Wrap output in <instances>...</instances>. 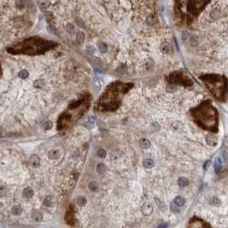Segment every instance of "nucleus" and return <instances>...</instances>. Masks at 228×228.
I'll return each instance as SVG.
<instances>
[{
  "label": "nucleus",
  "instance_id": "1",
  "mask_svg": "<svg viewBox=\"0 0 228 228\" xmlns=\"http://www.w3.org/2000/svg\"><path fill=\"white\" fill-rule=\"evenodd\" d=\"M195 120L203 128L216 131L217 125V111L210 104V102H204L192 111Z\"/></svg>",
  "mask_w": 228,
  "mask_h": 228
},
{
  "label": "nucleus",
  "instance_id": "2",
  "mask_svg": "<svg viewBox=\"0 0 228 228\" xmlns=\"http://www.w3.org/2000/svg\"><path fill=\"white\" fill-rule=\"evenodd\" d=\"M170 81L173 83L178 84H183V85H192V81L186 76H184L183 73L178 72L174 73L170 77Z\"/></svg>",
  "mask_w": 228,
  "mask_h": 228
},
{
  "label": "nucleus",
  "instance_id": "3",
  "mask_svg": "<svg viewBox=\"0 0 228 228\" xmlns=\"http://www.w3.org/2000/svg\"><path fill=\"white\" fill-rule=\"evenodd\" d=\"M190 228H210L206 223H204L203 220H192L190 224Z\"/></svg>",
  "mask_w": 228,
  "mask_h": 228
},
{
  "label": "nucleus",
  "instance_id": "4",
  "mask_svg": "<svg viewBox=\"0 0 228 228\" xmlns=\"http://www.w3.org/2000/svg\"><path fill=\"white\" fill-rule=\"evenodd\" d=\"M40 159H39V157L37 155H32L30 159H29V164L31 165V167L36 168L38 167L39 165H40Z\"/></svg>",
  "mask_w": 228,
  "mask_h": 228
},
{
  "label": "nucleus",
  "instance_id": "5",
  "mask_svg": "<svg viewBox=\"0 0 228 228\" xmlns=\"http://www.w3.org/2000/svg\"><path fill=\"white\" fill-rule=\"evenodd\" d=\"M142 212L143 213V214H145V215H149V214H152L153 212V208L150 204L148 203H146L142 206Z\"/></svg>",
  "mask_w": 228,
  "mask_h": 228
},
{
  "label": "nucleus",
  "instance_id": "6",
  "mask_svg": "<svg viewBox=\"0 0 228 228\" xmlns=\"http://www.w3.org/2000/svg\"><path fill=\"white\" fill-rule=\"evenodd\" d=\"M32 219L34 220V221L40 222V221H41L42 219H43V215H42V214L40 213V212L34 211V213H33V214H32Z\"/></svg>",
  "mask_w": 228,
  "mask_h": 228
},
{
  "label": "nucleus",
  "instance_id": "7",
  "mask_svg": "<svg viewBox=\"0 0 228 228\" xmlns=\"http://www.w3.org/2000/svg\"><path fill=\"white\" fill-rule=\"evenodd\" d=\"M206 142L208 144H209L211 146H215L217 144V141L214 136H213L212 135H208L206 136Z\"/></svg>",
  "mask_w": 228,
  "mask_h": 228
},
{
  "label": "nucleus",
  "instance_id": "8",
  "mask_svg": "<svg viewBox=\"0 0 228 228\" xmlns=\"http://www.w3.org/2000/svg\"><path fill=\"white\" fill-rule=\"evenodd\" d=\"M150 142L148 141V139L146 138H142L140 140V146L142 147V148H148L149 147H150Z\"/></svg>",
  "mask_w": 228,
  "mask_h": 228
},
{
  "label": "nucleus",
  "instance_id": "9",
  "mask_svg": "<svg viewBox=\"0 0 228 228\" xmlns=\"http://www.w3.org/2000/svg\"><path fill=\"white\" fill-rule=\"evenodd\" d=\"M23 196L24 197H26V198H30V197H32L33 196V195H34V191H33V190L31 188H29V187H28V188H26L25 190H23Z\"/></svg>",
  "mask_w": 228,
  "mask_h": 228
},
{
  "label": "nucleus",
  "instance_id": "10",
  "mask_svg": "<svg viewBox=\"0 0 228 228\" xmlns=\"http://www.w3.org/2000/svg\"><path fill=\"white\" fill-rule=\"evenodd\" d=\"M174 203L177 205V206H183L185 203V199L182 196H177L174 199Z\"/></svg>",
  "mask_w": 228,
  "mask_h": 228
},
{
  "label": "nucleus",
  "instance_id": "11",
  "mask_svg": "<svg viewBox=\"0 0 228 228\" xmlns=\"http://www.w3.org/2000/svg\"><path fill=\"white\" fill-rule=\"evenodd\" d=\"M221 169V160L218 157L215 159V160H214V170H215L216 172H220Z\"/></svg>",
  "mask_w": 228,
  "mask_h": 228
},
{
  "label": "nucleus",
  "instance_id": "12",
  "mask_svg": "<svg viewBox=\"0 0 228 228\" xmlns=\"http://www.w3.org/2000/svg\"><path fill=\"white\" fill-rule=\"evenodd\" d=\"M142 164L146 168H151V167H154V161H153L152 159H144L143 162H142Z\"/></svg>",
  "mask_w": 228,
  "mask_h": 228
},
{
  "label": "nucleus",
  "instance_id": "13",
  "mask_svg": "<svg viewBox=\"0 0 228 228\" xmlns=\"http://www.w3.org/2000/svg\"><path fill=\"white\" fill-rule=\"evenodd\" d=\"M94 87L96 91H99L101 89V83H100V81L99 78H94Z\"/></svg>",
  "mask_w": 228,
  "mask_h": 228
},
{
  "label": "nucleus",
  "instance_id": "14",
  "mask_svg": "<svg viewBox=\"0 0 228 228\" xmlns=\"http://www.w3.org/2000/svg\"><path fill=\"white\" fill-rule=\"evenodd\" d=\"M178 184L179 186L184 187V186H186V185L189 184V181H188V179L185 178H180L178 179Z\"/></svg>",
  "mask_w": 228,
  "mask_h": 228
},
{
  "label": "nucleus",
  "instance_id": "15",
  "mask_svg": "<svg viewBox=\"0 0 228 228\" xmlns=\"http://www.w3.org/2000/svg\"><path fill=\"white\" fill-rule=\"evenodd\" d=\"M76 203H77V204L79 205V206H81V207L84 206V205L87 203L86 197H84V196H79V197H78L77 199H76Z\"/></svg>",
  "mask_w": 228,
  "mask_h": 228
},
{
  "label": "nucleus",
  "instance_id": "16",
  "mask_svg": "<svg viewBox=\"0 0 228 228\" xmlns=\"http://www.w3.org/2000/svg\"><path fill=\"white\" fill-rule=\"evenodd\" d=\"M48 156L50 159H57L58 156V150H51V151L49 152Z\"/></svg>",
  "mask_w": 228,
  "mask_h": 228
},
{
  "label": "nucleus",
  "instance_id": "17",
  "mask_svg": "<svg viewBox=\"0 0 228 228\" xmlns=\"http://www.w3.org/2000/svg\"><path fill=\"white\" fill-rule=\"evenodd\" d=\"M12 214H15V215H18L22 213V208L19 206H14L12 208Z\"/></svg>",
  "mask_w": 228,
  "mask_h": 228
},
{
  "label": "nucleus",
  "instance_id": "18",
  "mask_svg": "<svg viewBox=\"0 0 228 228\" xmlns=\"http://www.w3.org/2000/svg\"><path fill=\"white\" fill-rule=\"evenodd\" d=\"M170 45L167 44V43H163L162 45H161V51H163V53H167L169 51H170Z\"/></svg>",
  "mask_w": 228,
  "mask_h": 228
},
{
  "label": "nucleus",
  "instance_id": "19",
  "mask_svg": "<svg viewBox=\"0 0 228 228\" xmlns=\"http://www.w3.org/2000/svg\"><path fill=\"white\" fill-rule=\"evenodd\" d=\"M97 172L100 174L105 173L106 172V167L103 164H99L97 165Z\"/></svg>",
  "mask_w": 228,
  "mask_h": 228
},
{
  "label": "nucleus",
  "instance_id": "20",
  "mask_svg": "<svg viewBox=\"0 0 228 228\" xmlns=\"http://www.w3.org/2000/svg\"><path fill=\"white\" fill-rule=\"evenodd\" d=\"M157 22V17L154 15H151L148 17V22L149 24H154Z\"/></svg>",
  "mask_w": 228,
  "mask_h": 228
},
{
  "label": "nucleus",
  "instance_id": "21",
  "mask_svg": "<svg viewBox=\"0 0 228 228\" xmlns=\"http://www.w3.org/2000/svg\"><path fill=\"white\" fill-rule=\"evenodd\" d=\"M98 46H99L100 51H101V53H105V51H106V45L105 43H103V42H100V43H98Z\"/></svg>",
  "mask_w": 228,
  "mask_h": 228
},
{
  "label": "nucleus",
  "instance_id": "22",
  "mask_svg": "<svg viewBox=\"0 0 228 228\" xmlns=\"http://www.w3.org/2000/svg\"><path fill=\"white\" fill-rule=\"evenodd\" d=\"M97 154L99 155V157H100V158H105L106 155V151L104 150L103 148H100V149H99V150H98Z\"/></svg>",
  "mask_w": 228,
  "mask_h": 228
},
{
  "label": "nucleus",
  "instance_id": "23",
  "mask_svg": "<svg viewBox=\"0 0 228 228\" xmlns=\"http://www.w3.org/2000/svg\"><path fill=\"white\" fill-rule=\"evenodd\" d=\"M89 190H90L95 191V190H97V188H98V185H97V184L95 183V182H92V183L89 184Z\"/></svg>",
  "mask_w": 228,
  "mask_h": 228
},
{
  "label": "nucleus",
  "instance_id": "24",
  "mask_svg": "<svg viewBox=\"0 0 228 228\" xmlns=\"http://www.w3.org/2000/svg\"><path fill=\"white\" fill-rule=\"evenodd\" d=\"M171 209H172V211H173L174 213H178V212H179L178 206H177V205H176L174 203H172L171 204Z\"/></svg>",
  "mask_w": 228,
  "mask_h": 228
},
{
  "label": "nucleus",
  "instance_id": "25",
  "mask_svg": "<svg viewBox=\"0 0 228 228\" xmlns=\"http://www.w3.org/2000/svg\"><path fill=\"white\" fill-rule=\"evenodd\" d=\"M76 39H77V40L79 41V42H82L83 41V40H84V35H83V34L82 33H78L77 34V35H76Z\"/></svg>",
  "mask_w": 228,
  "mask_h": 228
},
{
  "label": "nucleus",
  "instance_id": "26",
  "mask_svg": "<svg viewBox=\"0 0 228 228\" xmlns=\"http://www.w3.org/2000/svg\"><path fill=\"white\" fill-rule=\"evenodd\" d=\"M6 188L4 186H0V196H4L6 194Z\"/></svg>",
  "mask_w": 228,
  "mask_h": 228
},
{
  "label": "nucleus",
  "instance_id": "27",
  "mask_svg": "<svg viewBox=\"0 0 228 228\" xmlns=\"http://www.w3.org/2000/svg\"><path fill=\"white\" fill-rule=\"evenodd\" d=\"M74 26L72 25V24H69L67 26V30L69 31L70 33H71V32H73L74 31Z\"/></svg>",
  "mask_w": 228,
  "mask_h": 228
},
{
  "label": "nucleus",
  "instance_id": "28",
  "mask_svg": "<svg viewBox=\"0 0 228 228\" xmlns=\"http://www.w3.org/2000/svg\"><path fill=\"white\" fill-rule=\"evenodd\" d=\"M210 160H208V161H207L206 163H205V165H204V169L205 170H207V169L209 167V165H210Z\"/></svg>",
  "mask_w": 228,
  "mask_h": 228
},
{
  "label": "nucleus",
  "instance_id": "29",
  "mask_svg": "<svg viewBox=\"0 0 228 228\" xmlns=\"http://www.w3.org/2000/svg\"><path fill=\"white\" fill-rule=\"evenodd\" d=\"M167 223H163L161 225H159L158 226V228H167Z\"/></svg>",
  "mask_w": 228,
  "mask_h": 228
},
{
  "label": "nucleus",
  "instance_id": "30",
  "mask_svg": "<svg viewBox=\"0 0 228 228\" xmlns=\"http://www.w3.org/2000/svg\"><path fill=\"white\" fill-rule=\"evenodd\" d=\"M223 154H224V159H225V161H226V160H227V154H226V151H225Z\"/></svg>",
  "mask_w": 228,
  "mask_h": 228
},
{
  "label": "nucleus",
  "instance_id": "31",
  "mask_svg": "<svg viewBox=\"0 0 228 228\" xmlns=\"http://www.w3.org/2000/svg\"><path fill=\"white\" fill-rule=\"evenodd\" d=\"M0 228H5L4 225L3 224V223H0Z\"/></svg>",
  "mask_w": 228,
  "mask_h": 228
}]
</instances>
